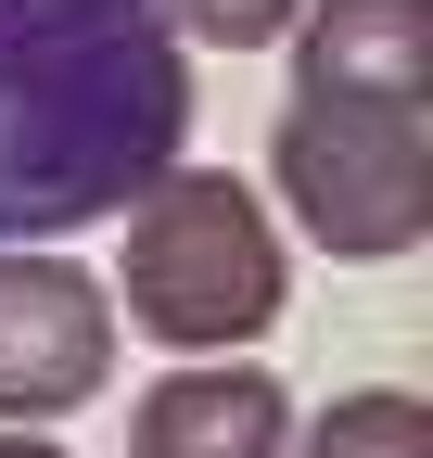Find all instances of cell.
Segmentation results:
<instances>
[{
  "label": "cell",
  "mask_w": 433,
  "mask_h": 458,
  "mask_svg": "<svg viewBox=\"0 0 433 458\" xmlns=\"http://www.w3.org/2000/svg\"><path fill=\"white\" fill-rule=\"evenodd\" d=\"M281 458H433V408L408 382H369V394H332Z\"/></svg>",
  "instance_id": "cell-7"
},
{
  "label": "cell",
  "mask_w": 433,
  "mask_h": 458,
  "mask_svg": "<svg viewBox=\"0 0 433 458\" xmlns=\"http://www.w3.org/2000/svg\"><path fill=\"white\" fill-rule=\"evenodd\" d=\"M115 293H128V331H153L166 357H242V344L281 318L293 293V255L267 229L255 179L230 165H166L140 204H128V255H115Z\"/></svg>",
  "instance_id": "cell-2"
},
{
  "label": "cell",
  "mask_w": 433,
  "mask_h": 458,
  "mask_svg": "<svg viewBox=\"0 0 433 458\" xmlns=\"http://www.w3.org/2000/svg\"><path fill=\"white\" fill-rule=\"evenodd\" d=\"M293 102H433V0H306Z\"/></svg>",
  "instance_id": "cell-5"
},
{
  "label": "cell",
  "mask_w": 433,
  "mask_h": 458,
  "mask_svg": "<svg viewBox=\"0 0 433 458\" xmlns=\"http://www.w3.org/2000/svg\"><path fill=\"white\" fill-rule=\"evenodd\" d=\"M0 458H64V445H51V433H0Z\"/></svg>",
  "instance_id": "cell-9"
},
{
  "label": "cell",
  "mask_w": 433,
  "mask_h": 458,
  "mask_svg": "<svg viewBox=\"0 0 433 458\" xmlns=\"http://www.w3.org/2000/svg\"><path fill=\"white\" fill-rule=\"evenodd\" d=\"M281 445H293V394L255 357H179L128 408V458H281Z\"/></svg>",
  "instance_id": "cell-6"
},
{
  "label": "cell",
  "mask_w": 433,
  "mask_h": 458,
  "mask_svg": "<svg viewBox=\"0 0 433 458\" xmlns=\"http://www.w3.org/2000/svg\"><path fill=\"white\" fill-rule=\"evenodd\" d=\"M153 13L179 51H267V38H293L306 0H153Z\"/></svg>",
  "instance_id": "cell-8"
},
{
  "label": "cell",
  "mask_w": 433,
  "mask_h": 458,
  "mask_svg": "<svg viewBox=\"0 0 433 458\" xmlns=\"http://www.w3.org/2000/svg\"><path fill=\"white\" fill-rule=\"evenodd\" d=\"M191 153V51L153 0H0V242L128 216Z\"/></svg>",
  "instance_id": "cell-1"
},
{
  "label": "cell",
  "mask_w": 433,
  "mask_h": 458,
  "mask_svg": "<svg viewBox=\"0 0 433 458\" xmlns=\"http://www.w3.org/2000/svg\"><path fill=\"white\" fill-rule=\"evenodd\" d=\"M267 179L318 255H408L433 229V102H281Z\"/></svg>",
  "instance_id": "cell-3"
},
{
  "label": "cell",
  "mask_w": 433,
  "mask_h": 458,
  "mask_svg": "<svg viewBox=\"0 0 433 458\" xmlns=\"http://www.w3.org/2000/svg\"><path fill=\"white\" fill-rule=\"evenodd\" d=\"M115 382V293L64 242H0V433H51Z\"/></svg>",
  "instance_id": "cell-4"
}]
</instances>
